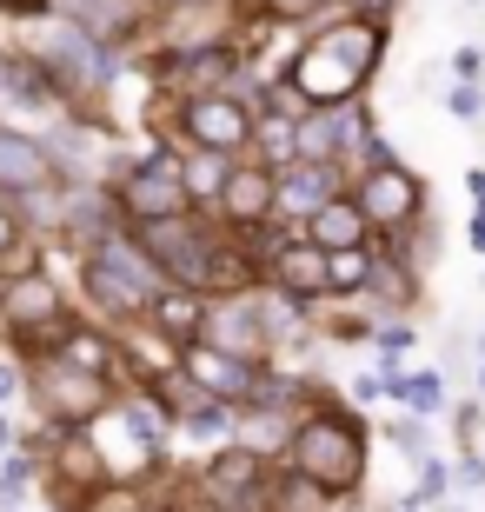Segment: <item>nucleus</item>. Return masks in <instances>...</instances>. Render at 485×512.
I'll use <instances>...</instances> for the list:
<instances>
[{"instance_id": "14", "label": "nucleus", "mask_w": 485, "mask_h": 512, "mask_svg": "<svg viewBox=\"0 0 485 512\" xmlns=\"http://www.w3.org/2000/svg\"><path fill=\"white\" fill-rule=\"evenodd\" d=\"M353 306H359L373 326L412 320V306H419V266H412V253L379 247V253H373V273H366V286H359Z\"/></svg>"}, {"instance_id": "31", "label": "nucleus", "mask_w": 485, "mask_h": 512, "mask_svg": "<svg viewBox=\"0 0 485 512\" xmlns=\"http://www.w3.org/2000/svg\"><path fill=\"white\" fill-rule=\"evenodd\" d=\"M14 399H27V360L7 346L0 353V406H14Z\"/></svg>"}, {"instance_id": "1", "label": "nucleus", "mask_w": 485, "mask_h": 512, "mask_svg": "<svg viewBox=\"0 0 485 512\" xmlns=\"http://www.w3.org/2000/svg\"><path fill=\"white\" fill-rule=\"evenodd\" d=\"M386 40L392 27L386 20H366V14H346V20H326L293 47V60L280 67V80L306 100V114H326V107H359L366 80L379 74L386 60Z\"/></svg>"}, {"instance_id": "25", "label": "nucleus", "mask_w": 485, "mask_h": 512, "mask_svg": "<svg viewBox=\"0 0 485 512\" xmlns=\"http://www.w3.org/2000/svg\"><path fill=\"white\" fill-rule=\"evenodd\" d=\"M226 167L233 160H213V153H187L180 147V173H187V193H193V207H213L226 187Z\"/></svg>"}, {"instance_id": "35", "label": "nucleus", "mask_w": 485, "mask_h": 512, "mask_svg": "<svg viewBox=\"0 0 485 512\" xmlns=\"http://www.w3.org/2000/svg\"><path fill=\"white\" fill-rule=\"evenodd\" d=\"M452 479H459V486H485V459H479V453L466 446V459L452 466Z\"/></svg>"}, {"instance_id": "2", "label": "nucleus", "mask_w": 485, "mask_h": 512, "mask_svg": "<svg viewBox=\"0 0 485 512\" xmlns=\"http://www.w3.org/2000/svg\"><path fill=\"white\" fill-rule=\"evenodd\" d=\"M366 419L333 406V393H319V406H306L293 426V446H286V466H293L306 486H313L326 506H346L366 486Z\"/></svg>"}, {"instance_id": "39", "label": "nucleus", "mask_w": 485, "mask_h": 512, "mask_svg": "<svg viewBox=\"0 0 485 512\" xmlns=\"http://www.w3.org/2000/svg\"><path fill=\"white\" fill-rule=\"evenodd\" d=\"M0 60H7V47H0Z\"/></svg>"}, {"instance_id": "27", "label": "nucleus", "mask_w": 485, "mask_h": 512, "mask_svg": "<svg viewBox=\"0 0 485 512\" xmlns=\"http://www.w3.org/2000/svg\"><path fill=\"white\" fill-rule=\"evenodd\" d=\"M74 512H153V499L140 493V479H107L87 506H74Z\"/></svg>"}, {"instance_id": "42", "label": "nucleus", "mask_w": 485, "mask_h": 512, "mask_svg": "<svg viewBox=\"0 0 485 512\" xmlns=\"http://www.w3.org/2000/svg\"><path fill=\"white\" fill-rule=\"evenodd\" d=\"M452 512H459V506H452Z\"/></svg>"}, {"instance_id": "23", "label": "nucleus", "mask_w": 485, "mask_h": 512, "mask_svg": "<svg viewBox=\"0 0 485 512\" xmlns=\"http://www.w3.org/2000/svg\"><path fill=\"white\" fill-rule=\"evenodd\" d=\"M40 253L34 240H27V220H20V207L0 193V280H14V273H34Z\"/></svg>"}, {"instance_id": "37", "label": "nucleus", "mask_w": 485, "mask_h": 512, "mask_svg": "<svg viewBox=\"0 0 485 512\" xmlns=\"http://www.w3.org/2000/svg\"><path fill=\"white\" fill-rule=\"evenodd\" d=\"M472 247L485 253V207H472Z\"/></svg>"}, {"instance_id": "12", "label": "nucleus", "mask_w": 485, "mask_h": 512, "mask_svg": "<svg viewBox=\"0 0 485 512\" xmlns=\"http://www.w3.org/2000/svg\"><path fill=\"white\" fill-rule=\"evenodd\" d=\"M0 193L7 200H60L67 193V167L54 160L47 140L20 127H0Z\"/></svg>"}, {"instance_id": "15", "label": "nucleus", "mask_w": 485, "mask_h": 512, "mask_svg": "<svg viewBox=\"0 0 485 512\" xmlns=\"http://www.w3.org/2000/svg\"><path fill=\"white\" fill-rule=\"evenodd\" d=\"M339 193H353V173L333 167V160H293V167L280 173V220H293V227H306L326 200H339Z\"/></svg>"}, {"instance_id": "34", "label": "nucleus", "mask_w": 485, "mask_h": 512, "mask_svg": "<svg viewBox=\"0 0 485 512\" xmlns=\"http://www.w3.org/2000/svg\"><path fill=\"white\" fill-rule=\"evenodd\" d=\"M452 433L466 439V446L479 439V399H466V406H452Z\"/></svg>"}, {"instance_id": "22", "label": "nucleus", "mask_w": 485, "mask_h": 512, "mask_svg": "<svg viewBox=\"0 0 485 512\" xmlns=\"http://www.w3.org/2000/svg\"><path fill=\"white\" fill-rule=\"evenodd\" d=\"M253 160L273 173H286L299 160V120L286 114H260V127H253Z\"/></svg>"}, {"instance_id": "19", "label": "nucleus", "mask_w": 485, "mask_h": 512, "mask_svg": "<svg viewBox=\"0 0 485 512\" xmlns=\"http://www.w3.org/2000/svg\"><path fill=\"white\" fill-rule=\"evenodd\" d=\"M40 360H47V353H40ZM54 360L80 366V373H100V380H120V366H127V360H120V340H113L107 326H94V320H67Z\"/></svg>"}, {"instance_id": "30", "label": "nucleus", "mask_w": 485, "mask_h": 512, "mask_svg": "<svg viewBox=\"0 0 485 512\" xmlns=\"http://www.w3.org/2000/svg\"><path fill=\"white\" fill-rule=\"evenodd\" d=\"M406 346H412V326L406 320H399V326H373V353H379V366H386V373H399Z\"/></svg>"}, {"instance_id": "16", "label": "nucleus", "mask_w": 485, "mask_h": 512, "mask_svg": "<svg viewBox=\"0 0 485 512\" xmlns=\"http://www.w3.org/2000/svg\"><path fill=\"white\" fill-rule=\"evenodd\" d=\"M266 286L286 293V300H299V306H326L333 300V286H326V253H319L313 240H286V247L266 260Z\"/></svg>"}, {"instance_id": "24", "label": "nucleus", "mask_w": 485, "mask_h": 512, "mask_svg": "<svg viewBox=\"0 0 485 512\" xmlns=\"http://www.w3.org/2000/svg\"><path fill=\"white\" fill-rule=\"evenodd\" d=\"M339 0H246V20L253 27H306V20H326Z\"/></svg>"}, {"instance_id": "29", "label": "nucleus", "mask_w": 485, "mask_h": 512, "mask_svg": "<svg viewBox=\"0 0 485 512\" xmlns=\"http://www.w3.org/2000/svg\"><path fill=\"white\" fill-rule=\"evenodd\" d=\"M386 439H392V446H399V453H406V459H432V446H426V419L399 413V419H392V426H386Z\"/></svg>"}, {"instance_id": "3", "label": "nucleus", "mask_w": 485, "mask_h": 512, "mask_svg": "<svg viewBox=\"0 0 485 512\" xmlns=\"http://www.w3.org/2000/svg\"><path fill=\"white\" fill-rule=\"evenodd\" d=\"M167 273H160V260H153L147 247H140V233H113V240H100L94 253H80V293H87V306H94L100 320L120 333V326L147 320L153 300L167 293Z\"/></svg>"}, {"instance_id": "41", "label": "nucleus", "mask_w": 485, "mask_h": 512, "mask_svg": "<svg viewBox=\"0 0 485 512\" xmlns=\"http://www.w3.org/2000/svg\"><path fill=\"white\" fill-rule=\"evenodd\" d=\"M479 386H485V373H479Z\"/></svg>"}, {"instance_id": "9", "label": "nucleus", "mask_w": 485, "mask_h": 512, "mask_svg": "<svg viewBox=\"0 0 485 512\" xmlns=\"http://www.w3.org/2000/svg\"><path fill=\"white\" fill-rule=\"evenodd\" d=\"M200 346H220V353H233V360L273 366V353H280V333H273V293H226V300H206Z\"/></svg>"}, {"instance_id": "8", "label": "nucleus", "mask_w": 485, "mask_h": 512, "mask_svg": "<svg viewBox=\"0 0 485 512\" xmlns=\"http://www.w3.org/2000/svg\"><path fill=\"white\" fill-rule=\"evenodd\" d=\"M353 200L366 207V220H373L379 247H399L406 253V233L426 220V173H412L406 160H386V167H366L353 180Z\"/></svg>"}, {"instance_id": "28", "label": "nucleus", "mask_w": 485, "mask_h": 512, "mask_svg": "<svg viewBox=\"0 0 485 512\" xmlns=\"http://www.w3.org/2000/svg\"><path fill=\"white\" fill-rule=\"evenodd\" d=\"M446 486H452V473H446V459L432 453V459H419V486H412V499H399V506H439V499H446Z\"/></svg>"}, {"instance_id": "11", "label": "nucleus", "mask_w": 485, "mask_h": 512, "mask_svg": "<svg viewBox=\"0 0 485 512\" xmlns=\"http://www.w3.org/2000/svg\"><path fill=\"white\" fill-rule=\"evenodd\" d=\"M107 479H120V473L107 466V453H100L94 433H54V446L40 453V486L60 499V512L87 506Z\"/></svg>"}, {"instance_id": "36", "label": "nucleus", "mask_w": 485, "mask_h": 512, "mask_svg": "<svg viewBox=\"0 0 485 512\" xmlns=\"http://www.w3.org/2000/svg\"><path fill=\"white\" fill-rule=\"evenodd\" d=\"M153 7H167V14H200L206 0H153Z\"/></svg>"}, {"instance_id": "38", "label": "nucleus", "mask_w": 485, "mask_h": 512, "mask_svg": "<svg viewBox=\"0 0 485 512\" xmlns=\"http://www.w3.org/2000/svg\"><path fill=\"white\" fill-rule=\"evenodd\" d=\"M7 7H14V0H0V14H7Z\"/></svg>"}, {"instance_id": "32", "label": "nucleus", "mask_w": 485, "mask_h": 512, "mask_svg": "<svg viewBox=\"0 0 485 512\" xmlns=\"http://www.w3.org/2000/svg\"><path fill=\"white\" fill-rule=\"evenodd\" d=\"M446 114L452 120H479L485 114V87H479V80H459V87L446 94Z\"/></svg>"}, {"instance_id": "18", "label": "nucleus", "mask_w": 485, "mask_h": 512, "mask_svg": "<svg viewBox=\"0 0 485 512\" xmlns=\"http://www.w3.org/2000/svg\"><path fill=\"white\" fill-rule=\"evenodd\" d=\"M299 240H313L319 253H353V247H379L373 220H366V207H359L353 193H339V200H326V207L299 227Z\"/></svg>"}, {"instance_id": "7", "label": "nucleus", "mask_w": 485, "mask_h": 512, "mask_svg": "<svg viewBox=\"0 0 485 512\" xmlns=\"http://www.w3.org/2000/svg\"><path fill=\"white\" fill-rule=\"evenodd\" d=\"M253 127L260 107L240 94H187L173 107V133L187 153H213V160H246L253 153Z\"/></svg>"}, {"instance_id": "21", "label": "nucleus", "mask_w": 485, "mask_h": 512, "mask_svg": "<svg viewBox=\"0 0 485 512\" xmlns=\"http://www.w3.org/2000/svg\"><path fill=\"white\" fill-rule=\"evenodd\" d=\"M386 393L399 399L412 419H439V413H446V373H439V366H419V373H386Z\"/></svg>"}, {"instance_id": "13", "label": "nucleus", "mask_w": 485, "mask_h": 512, "mask_svg": "<svg viewBox=\"0 0 485 512\" xmlns=\"http://www.w3.org/2000/svg\"><path fill=\"white\" fill-rule=\"evenodd\" d=\"M213 213H220L226 233H253V227H266V220H280V173L260 167L253 153L233 160V167H226L220 200H213Z\"/></svg>"}, {"instance_id": "5", "label": "nucleus", "mask_w": 485, "mask_h": 512, "mask_svg": "<svg viewBox=\"0 0 485 512\" xmlns=\"http://www.w3.org/2000/svg\"><path fill=\"white\" fill-rule=\"evenodd\" d=\"M34 54L60 80V94L74 100V114H87V100H100L113 87V40H100L80 20H40Z\"/></svg>"}, {"instance_id": "4", "label": "nucleus", "mask_w": 485, "mask_h": 512, "mask_svg": "<svg viewBox=\"0 0 485 512\" xmlns=\"http://www.w3.org/2000/svg\"><path fill=\"white\" fill-rule=\"evenodd\" d=\"M27 399H34V413L47 419V433H87L94 419H107L120 406V380H100V373H80L67 360H27Z\"/></svg>"}, {"instance_id": "6", "label": "nucleus", "mask_w": 485, "mask_h": 512, "mask_svg": "<svg viewBox=\"0 0 485 512\" xmlns=\"http://www.w3.org/2000/svg\"><path fill=\"white\" fill-rule=\"evenodd\" d=\"M113 200H120V220H127L133 233L160 227V220H180V213H200L173 147H153V153H140V160H127V167L113 173Z\"/></svg>"}, {"instance_id": "20", "label": "nucleus", "mask_w": 485, "mask_h": 512, "mask_svg": "<svg viewBox=\"0 0 485 512\" xmlns=\"http://www.w3.org/2000/svg\"><path fill=\"white\" fill-rule=\"evenodd\" d=\"M160 333H167L173 346H193L200 340V326H206V293H187V286H167L160 300H153V313H147Z\"/></svg>"}, {"instance_id": "26", "label": "nucleus", "mask_w": 485, "mask_h": 512, "mask_svg": "<svg viewBox=\"0 0 485 512\" xmlns=\"http://www.w3.org/2000/svg\"><path fill=\"white\" fill-rule=\"evenodd\" d=\"M373 253H379V247L326 253V286H333V300H359V286H366V273H373Z\"/></svg>"}, {"instance_id": "17", "label": "nucleus", "mask_w": 485, "mask_h": 512, "mask_svg": "<svg viewBox=\"0 0 485 512\" xmlns=\"http://www.w3.org/2000/svg\"><path fill=\"white\" fill-rule=\"evenodd\" d=\"M180 366H187V373H193V380H200L213 399H226V406H246V399L260 393V373H266V366L233 360V353H220V346H200V340L187 346V360H180Z\"/></svg>"}, {"instance_id": "33", "label": "nucleus", "mask_w": 485, "mask_h": 512, "mask_svg": "<svg viewBox=\"0 0 485 512\" xmlns=\"http://www.w3.org/2000/svg\"><path fill=\"white\" fill-rule=\"evenodd\" d=\"M452 74H459V80H485V54L472 47V40H466V47H452Z\"/></svg>"}, {"instance_id": "10", "label": "nucleus", "mask_w": 485, "mask_h": 512, "mask_svg": "<svg viewBox=\"0 0 485 512\" xmlns=\"http://www.w3.org/2000/svg\"><path fill=\"white\" fill-rule=\"evenodd\" d=\"M226 227H213L206 213H180V220H160V227H140V247L160 260L173 286H187V293H206L213 280V253H220Z\"/></svg>"}, {"instance_id": "40", "label": "nucleus", "mask_w": 485, "mask_h": 512, "mask_svg": "<svg viewBox=\"0 0 485 512\" xmlns=\"http://www.w3.org/2000/svg\"><path fill=\"white\" fill-rule=\"evenodd\" d=\"M153 512H167V506H153Z\"/></svg>"}]
</instances>
